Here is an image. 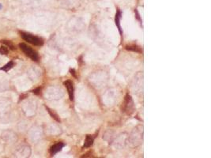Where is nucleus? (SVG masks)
Here are the masks:
<instances>
[{
	"label": "nucleus",
	"instance_id": "ddd939ff",
	"mask_svg": "<svg viewBox=\"0 0 211 158\" xmlns=\"http://www.w3.org/2000/svg\"><path fill=\"white\" fill-rule=\"evenodd\" d=\"M40 88H37V89H36L35 90H33V93L36 95L40 94Z\"/></svg>",
	"mask_w": 211,
	"mask_h": 158
},
{
	"label": "nucleus",
	"instance_id": "423d86ee",
	"mask_svg": "<svg viewBox=\"0 0 211 158\" xmlns=\"http://www.w3.org/2000/svg\"><path fill=\"white\" fill-rule=\"evenodd\" d=\"M125 109L126 111L129 112V111L131 110V108H133V101H132V99L130 97V96L127 95L126 99H125Z\"/></svg>",
	"mask_w": 211,
	"mask_h": 158
},
{
	"label": "nucleus",
	"instance_id": "20e7f679",
	"mask_svg": "<svg viewBox=\"0 0 211 158\" xmlns=\"http://www.w3.org/2000/svg\"><path fill=\"white\" fill-rule=\"evenodd\" d=\"M65 146V144L63 142H58L56 144L53 145L52 146L50 149V153L52 155H55L58 152H60L63 148Z\"/></svg>",
	"mask_w": 211,
	"mask_h": 158
},
{
	"label": "nucleus",
	"instance_id": "9d476101",
	"mask_svg": "<svg viewBox=\"0 0 211 158\" xmlns=\"http://www.w3.org/2000/svg\"><path fill=\"white\" fill-rule=\"evenodd\" d=\"M1 42L7 46V48H10L11 50H15V47H14V44L11 41H8V40H1Z\"/></svg>",
	"mask_w": 211,
	"mask_h": 158
},
{
	"label": "nucleus",
	"instance_id": "f257e3e1",
	"mask_svg": "<svg viewBox=\"0 0 211 158\" xmlns=\"http://www.w3.org/2000/svg\"><path fill=\"white\" fill-rule=\"evenodd\" d=\"M21 37L23 40H25V41L32 44L33 45L36 46H41L43 45V40L40 38H39L37 36H32L31 34H28V33H25V32H21Z\"/></svg>",
	"mask_w": 211,
	"mask_h": 158
},
{
	"label": "nucleus",
	"instance_id": "0eeeda50",
	"mask_svg": "<svg viewBox=\"0 0 211 158\" xmlns=\"http://www.w3.org/2000/svg\"><path fill=\"white\" fill-rule=\"evenodd\" d=\"M93 141H94V138L93 137L92 135H87L86 138H85V140L84 147H90L92 145H93Z\"/></svg>",
	"mask_w": 211,
	"mask_h": 158
},
{
	"label": "nucleus",
	"instance_id": "7ed1b4c3",
	"mask_svg": "<svg viewBox=\"0 0 211 158\" xmlns=\"http://www.w3.org/2000/svg\"><path fill=\"white\" fill-rule=\"evenodd\" d=\"M65 86L67 87V92L69 94V97L70 100L72 101L74 100V85H73V82L71 81H66L64 82Z\"/></svg>",
	"mask_w": 211,
	"mask_h": 158
},
{
	"label": "nucleus",
	"instance_id": "f03ea898",
	"mask_svg": "<svg viewBox=\"0 0 211 158\" xmlns=\"http://www.w3.org/2000/svg\"><path fill=\"white\" fill-rule=\"evenodd\" d=\"M19 48H21V50L25 53V55L28 56L30 59H32L33 61H37L39 59L38 55L37 53L34 50H32L30 47H28V45H26L25 44L21 43L19 44Z\"/></svg>",
	"mask_w": 211,
	"mask_h": 158
},
{
	"label": "nucleus",
	"instance_id": "f8f14e48",
	"mask_svg": "<svg viewBox=\"0 0 211 158\" xmlns=\"http://www.w3.org/2000/svg\"><path fill=\"white\" fill-rule=\"evenodd\" d=\"M8 52H9V50H8V48H7V46H1L0 47V54H2V55H7L8 54Z\"/></svg>",
	"mask_w": 211,
	"mask_h": 158
},
{
	"label": "nucleus",
	"instance_id": "9b49d317",
	"mask_svg": "<svg viewBox=\"0 0 211 158\" xmlns=\"http://www.w3.org/2000/svg\"><path fill=\"white\" fill-rule=\"evenodd\" d=\"M46 109L48 110V113L50 114V116H52L53 119H55V120H56V121H58V122H60V120L58 118V116H57L56 114H55V113L53 112L52 110H51L50 108H48V107H46Z\"/></svg>",
	"mask_w": 211,
	"mask_h": 158
},
{
	"label": "nucleus",
	"instance_id": "39448f33",
	"mask_svg": "<svg viewBox=\"0 0 211 158\" xmlns=\"http://www.w3.org/2000/svg\"><path fill=\"white\" fill-rule=\"evenodd\" d=\"M121 17H122V13L120 10H118L116 14V18H115V21H116V25L118 28V30L120 32V34L122 36L123 34V30H122V28H121V25H120V19H121Z\"/></svg>",
	"mask_w": 211,
	"mask_h": 158
},
{
	"label": "nucleus",
	"instance_id": "1a4fd4ad",
	"mask_svg": "<svg viewBox=\"0 0 211 158\" xmlns=\"http://www.w3.org/2000/svg\"><path fill=\"white\" fill-rule=\"evenodd\" d=\"M126 49L129 50V51H133V52H136L140 53L142 52V50L139 47L136 45H127L126 46Z\"/></svg>",
	"mask_w": 211,
	"mask_h": 158
},
{
	"label": "nucleus",
	"instance_id": "6e6552de",
	"mask_svg": "<svg viewBox=\"0 0 211 158\" xmlns=\"http://www.w3.org/2000/svg\"><path fill=\"white\" fill-rule=\"evenodd\" d=\"M13 67H14V63L12 61H11V62H9L7 64L4 65L3 67H1L0 70H3L5 72H7V71H9L11 69H12Z\"/></svg>",
	"mask_w": 211,
	"mask_h": 158
}]
</instances>
